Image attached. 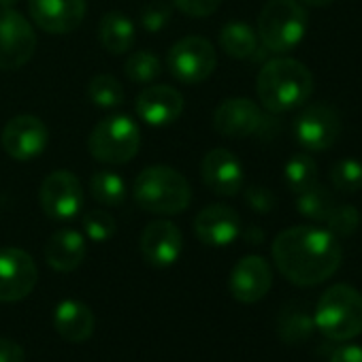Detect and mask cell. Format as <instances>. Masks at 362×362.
I'll use <instances>...</instances> for the list:
<instances>
[{
  "instance_id": "cell-25",
  "label": "cell",
  "mask_w": 362,
  "mask_h": 362,
  "mask_svg": "<svg viewBox=\"0 0 362 362\" xmlns=\"http://www.w3.org/2000/svg\"><path fill=\"white\" fill-rule=\"evenodd\" d=\"M334 205V194L326 186L317 184V181L296 194V211L313 222H324Z\"/></svg>"
},
{
  "instance_id": "cell-24",
  "label": "cell",
  "mask_w": 362,
  "mask_h": 362,
  "mask_svg": "<svg viewBox=\"0 0 362 362\" xmlns=\"http://www.w3.org/2000/svg\"><path fill=\"white\" fill-rule=\"evenodd\" d=\"M90 194L100 207H119L126 201V181L115 170H96L90 177Z\"/></svg>"
},
{
  "instance_id": "cell-7",
  "label": "cell",
  "mask_w": 362,
  "mask_h": 362,
  "mask_svg": "<svg viewBox=\"0 0 362 362\" xmlns=\"http://www.w3.org/2000/svg\"><path fill=\"white\" fill-rule=\"evenodd\" d=\"M166 66L181 83H203L214 75L218 54L211 41L203 37H184L168 49Z\"/></svg>"
},
{
  "instance_id": "cell-28",
  "label": "cell",
  "mask_w": 362,
  "mask_h": 362,
  "mask_svg": "<svg viewBox=\"0 0 362 362\" xmlns=\"http://www.w3.org/2000/svg\"><path fill=\"white\" fill-rule=\"evenodd\" d=\"M313 317H309L303 309H296V307H288L281 317H279V337L286 341V343H303L311 337V330H313Z\"/></svg>"
},
{
  "instance_id": "cell-16",
  "label": "cell",
  "mask_w": 362,
  "mask_h": 362,
  "mask_svg": "<svg viewBox=\"0 0 362 362\" xmlns=\"http://www.w3.org/2000/svg\"><path fill=\"white\" fill-rule=\"evenodd\" d=\"M273 286V269L262 256H245L241 258L228 279L230 294L235 300L243 305H254L262 300Z\"/></svg>"
},
{
  "instance_id": "cell-26",
  "label": "cell",
  "mask_w": 362,
  "mask_h": 362,
  "mask_svg": "<svg viewBox=\"0 0 362 362\" xmlns=\"http://www.w3.org/2000/svg\"><path fill=\"white\" fill-rule=\"evenodd\" d=\"M284 181L294 194L313 186L317 181V164L309 153H294L284 166Z\"/></svg>"
},
{
  "instance_id": "cell-5",
  "label": "cell",
  "mask_w": 362,
  "mask_h": 362,
  "mask_svg": "<svg viewBox=\"0 0 362 362\" xmlns=\"http://www.w3.org/2000/svg\"><path fill=\"white\" fill-rule=\"evenodd\" d=\"M307 33V11L296 0H271L258 16V41L273 52L294 49Z\"/></svg>"
},
{
  "instance_id": "cell-3",
  "label": "cell",
  "mask_w": 362,
  "mask_h": 362,
  "mask_svg": "<svg viewBox=\"0 0 362 362\" xmlns=\"http://www.w3.org/2000/svg\"><path fill=\"white\" fill-rule=\"evenodd\" d=\"M132 199L139 209L153 216L184 214L192 203L190 181L177 168L156 164L139 173L132 186Z\"/></svg>"
},
{
  "instance_id": "cell-18",
  "label": "cell",
  "mask_w": 362,
  "mask_h": 362,
  "mask_svg": "<svg viewBox=\"0 0 362 362\" xmlns=\"http://www.w3.org/2000/svg\"><path fill=\"white\" fill-rule=\"evenodd\" d=\"M260 107L250 98H226L214 113V128L228 139H245L256 134L262 124Z\"/></svg>"
},
{
  "instance_id": "cell-10",
  "label": "cell",
  "mask_w": 362,
  "mask_h": 362,
  "mask_svg": "<svg viewBox=\"0 0 362 362\" xmlns=\"http://www.w3.org/2000/svg\"><path fill=\"white\" fill-rule=\"evenodd\" d=\"M341 134V115L326 103L307 105L294 119V136L309 151H324Z\"/></svg>"
},
{
  "instance_id": "cell-19",
  "label": "cell",
  "mask_w": 362,
  "mask_h": 362,
  "mask_svg": "<svg viewBox=\"0 0 362 362\" xmlns=\"http://www.w3.org/2000/svg\"><path fill=\"white\" fill-rule=\"evenodd\" d=\"M194 233L205 245H230L241 235V216L228 205H209L194 218Z\"/></svg>"
},
{
  "instance_id": "cell-21",
  "label": "cell",
  "mask_w": 362,
  "mask_h": 362,
  "mask_svg": "<svg viewBox=\"0 0 362 362\" xmlns=\"http://www.w3.org/2000/svg\"><path fill=\"white\" fill-rule=\"evenodd\" d=\"M86 237L73 228L56 230L45 245V260L58 273H71L86 260Z\"/></svg>"
},
{
  "instance_id": "cell-22",
  "label": "cell",
  "mask_w": 362,
  "mask_h": 362,
  "mask_svg": "<svg viewBox=\"0 0 362 362\" xmlns=\"http://www.w3.org/2000/svg\"><path fill=\"white\" fill-rule=\"evenodd\" d=\"M98 41L111 56L128 54L136 41V26L128 16L111 11L98 24Z\"/></svg>"
},
{
  "instance_id": "cell-13",
  "label": "cell",
  "mask_w": 362,
  "mask_h": 362,
  "mask_svg": "<svg viewBox=\"0 0 362 362\" xmlns=\"http://www.w3.org/2000/svg\"><path fill=\"white\" fill-rule=\"evenodd\" d=\"M139 250L149 267L166 269L179 260L184 250V235L168 220H153L143 228Z\"/></svg>"
},
{
  "instance_id": "cell-11",
  "label": "cell",
  "mask_w": 362,
  "mask_h": 362,
  "mask_svg": "<svg viewBox=\"0 0 362 362\" xmlns=\"http://www.w3.org/2000/svg\"><path fill=\"white\" fill-rule=\"evenodd\" d=\"M39 269L33 256L20 247L0 250V303H20L35 290Z\"/></svg>"
},
{
  "instance_id": "cell-2",
  "label": "cell",
  "mask_w": 362,
  "mask_h": 362,
  "mask_svg": "<svg viewBox=\"0 0 362 362\" xmlns=\"http://www.w3.org/2000/svg\"><path fill=\"white\" fill-rule=\"evenodd\" d=\"M256 92L267 111L286 113L307 103L313 92V75L294 58H273L258 73Z\"/></svg>"
},
{
  "instance_id": "cell-35",
  "label": "cell",
  "mask_w": 362,
  "mask_h": 362,
  "mask_svg": "<svg viewBox=\"0 0 362 362\" xmlns=\"http://www.w3.org/2000/svg\"><path fill=\"white\" fill-rule=\"evenodd\" d=\"M222 0H173V5L188 18H209L220 9Z\"/></svg>"
},
{
  "instance_id": "cell-36",
  "label": "cell",
  "mask_w": 362,
  "mask_h": 362,
  "mask_svg": "<svg viewBox=\"0 0 362 362\" xmlns=\"http://www.w3.org/2000/svg\"><path fill=\"white\" fill-rule=\"evenodd\" d=\"M0 362H26L24 347L7 337H0Z\"/></svg>"
},
{
  "instance_id": "cell-9",
  "label": "cell",
  "mask_w": 362,
  "mask_h": 362,
  "mask_svg": "<svg viewBox=\"0 0 362 362\" xmlns=\"http://www.w3.org/2000/svg\"><path fill=\"white\" fill-rule=\"evenodd\" d=\"M86 192L79 177L71 170L49 173L39 190V203L47 218L56 222L73 220L83 209Z\"/></svg>"
},
{
  "instance_id": "cell-39",
  "label": "cell",
  "mask_w": 362,
  "mask_h": 362,
  "mask_svg": "<svg viewBox=\"0 0 362 362\" xmlns=\"http://www.w3.org/2000/svg\"><path fill=\"white\" fill-rule=\"evenodd\" d=\"M330 3L332 0H300V5H307V7H326Z\"/></svg>"
},
{
  "instance_id": "cell-31",
  "label": "cell",
  "mask_w": 362,
  "mask_h": 362,
  "mask_svg": "<svg viewBox=\"0 0 362 362\" xmlns=\"http://www.w3.org/2000/svg\"><path fill=\"white\" fill-rule=\"evenodd\" d=\"M326 230L332 233L334 237H349L358 230L360 226V211L354 205H334L330 214L324 220Z\"/></svg>"
},
{
  "instance_id": "cell-17",
  "label": "cell",
  "mask_w": 362,
  "mask_h": 362,
  "mask_svg": "<svg viewBox=\"0 0 362 362\" xmlns=\"http://www.w3.org/2000/svg\"><path fill=\"white\" fill-rule=\"evenodd\" d=\"M184 105L186 103L179 90L160 83L145 88L136 96L134 111L149 126H170L184 113Z\"/></svg>"
},
{
  "instance_id": "cell-4",
  "label": "cell",
  "mask_w": 362,
  "mask_h": 362,
  "mask_svg": "<svg viewBox=\"0 0 362 362\" xmlns=\"http://www.w3.org/2000/svg\"><path fill=\"white\" fill-rule=\"evenodd\" d=\"M313 324L330 341L356 339L362 332V294L347 284L330 286L317 300Z\"/></svg>"
},
{
  "instance_id": "cell-34",
  "label": "cell",
  "mask_w": 362,
  "mask_h": 362,
  "mask_svg": "<svg viewBox=\"0 0 362 362\" xmlns=\"http://www.w3.org/2000/svg\"><path fill=\"white\" fill-rule=\"evenodd\" d=\"M245 203L256 214H271L277 207V197L264 186H250L245 190Z\"/></svg>"
},
{
  "instance_id": "cell-8",
  "label": "cell",
  "mask_w": 362,
  "mask_h": 362,
  "mask_svg": "<svg viewBox=\"0 0 362 362\" xmlns=\"http://www.w3.org/2000/svg\"><path fill=\"white\" fill-rule=\"evenodd\" d=\"M37 35L33 24L13 7H0V71H16L33 60Z\"/></svg>"
},
{
  "instance_id": "cell-37",
  "label": "cell",
  "mask_w": 362,
  "mask_h": 362,
  "mask_svg": "<svg viewBox=\"0 0 362 362\" xmlns=\"http://www.w3.org/2000/svg\"><path fill=\"white\" fill-rule=\"evenodd\" d=\"M328 362H362V347L360 345H343L332 351Z\"/></svg>"
},
{
  "instance_id": "cell-29",
  "label": "cell",
  "mask_w": 362,
  "mask_h": 362,
  "mask_svg": "<svg viewBox=\"0 0 362 362\" xmlns=\"http://www.w3.org/2000/svg\"><path fill=\"white\" fill-rule=\"evenodd\" d=\"M124 73L132 83H151L160 77L162 73V62L158 60L156 54L143 49L134 52L126 58L124 62Z\"/></svg>"
},
{
  "instance_id": "cell-33",
  "label": "cell",
  "mask_w": 362,
  "mask_h": 362,
  "mask_svg": "<svg viewBox=\"0 0 362 362\" xmlns=\"http://www.w3.org/2000/svg\"><path fill=\"white\" fill-rule=\"evenodd\" d=\"M170 13H173L170 5L162 3V0H156V3H149L141 9V26L147 33H158L168 24Z\"/></svg>"
},
{
  "instance_id": "cell-14",
  "label": "cell",
  "mask_w": 362,
  "mask_h": 362,
  "mask_svg": "<svg viewBox=\"0 0 362 362\" xmlns=\"http://www.w3.org/2000/svg\"><path fill=\"white\" fill-rule=\"evenodd\" d=\"M86 0H28V13L47 35H69L86 20Z\"/></svg>"
},
{
  "instance_id": "cell-12",
  "label": "cell",
  "mask_w": 362,
  "mask_h": 362,
  "mask_svg": "<svg viewBox=\"0 0 362 362\" xmlns=\"http://www.w3.org/2000/svg\"><path fill=\"white\" fill-rule=\"evenodd\" d=\"M49 143V130L45 122L37 115H16L11 117L3 134H0V145L7 151L9 158L28 162L39 158Z\"/></svg>"
},
{
  "instance_id": "cell-20",
  "label": "cell",
  "mask_w": 362,
  "mask_h": 362,
  "mask_svg": "<svg viewBox=\"0 0 362 362\" xmlns=\"http://www.w3.org/2000/svg\"><path fill=\"white\" fill-rule=\"evenodd\" d=\"M94 311L77 298H64L54 309V328L69 343L88 341L94 334Z\"/></svg>"
},
{
  "instance_id": "cell-6",
  "label": "cell",
  "mask_w": 362,
  "mask_h": 362,
  "mask_svg": "<svg viewBox=\"0 0 362 362\" xmlns=\"http://www.w3.org/2000/svg\"><path fill=\"white\" fill-rule=\"evenodd\" d=\"M141 147V130L128 115H109L100 119L90 136L88 149L94 160L105 164H126Z\"/></svg>"
},
{
  "instance_id": "cell-30",
  "label": "cell",
  "mask_w": 362,
  "mask_h": 362,
  "mask_svg": "<svg viewBox=\"0 0 362 362\" xmlns=\"http://www.w3.org/2000/svg\"><path fill=\"white\" fill-rule=\"evenodd\" d=\"M330 184L343 194H354L362 190V162L356 158L339 160L330 166Z\"/></svg>"
},
{
  "instance_id": "cell-1",
  "label": "cell",
  "mask_w": 362,
  "mask_h": 362,
  "mask_svg": "<svg viewBox=\"0 0 362 362\" xmlns=\"http://www.w3.org/2000/svg\"><path fill=\"white\" fill-rule=\"evenodd\" d=\"M277 271L294 286H317L330 279L343 260L337 237L315 226H294L279 233L271 247Z\"/></svg>"
},
{
  "instance_id": "cell-32",
  "label": "cell",
  "mask_w": 362,
  "mask_h": 362,
  "mask_svg": "<svg viewBox=\"0 0 362 362\" xmlns=\"http://www.w3.org/2000/svg\"><path fill=\"white\" fill-rule=\"evenodd\" d=\"M115 230H117L115 218L105 209H90L83 216V233L94 243H105L113 239Z\"/></svg>"
},
{
  "instance_id": "cell-23",
  "label": "cell",
  "mask_w": 362,
  "mask_h": 362,
  "mask_svg": "<svg viewBox=\"0 0 362 362\" xmlns=\"http://www.w3.org/2000/svg\"><path fill=\"white\" fill-rule=\"evenodd\" d=\"M220 45L226 56L247 60L258 52V33L243 22H228L220 30Z\"/></svg>"
},
{
  "instance_id": "cell-38",
  "label": "cell",
  "mask_w": 362,
  "mask_h": 362,
  "mask_svg": "<svg viewBox=\"0 0 362 362\" xmlns=\"http://www.w3.org/2000/svg\"><path fill=\"white\" fill-rule=\"evenodd\" d=\"M241 233H243V230H241ZM243 237H245V241H247V243H252V245H258V243H262V239H264L262 230H260V228H256V226H250V228L243 233Z\"/></svg>"
},
{
  "instance_id": "cell-27",
  "label": "cell",
  "mask_w": 362,
  "mask_h": 362,
  "mask_svg": "<svg viewBox=\"0 0 362 362\" xmlns=\"http://www.w3.org/2000/svg\"><path fill=\"white\" fill-rule=\"evenodd\" d=\"M86 94H88L90 103L98 109H117L124 103L122 83L109 73L94 75L86 88Z\"/></svg>"
},
{
  "instance_id": "cell-15",
  "label": "cell",
  "mask_w": 362,
  "mask_h": 362,
  "mask_svg": "<svg viewBox=\"0 0 362 362\" xmlns=\"http://www.w3.org/2000/svg\"><path fill=\"white\" fill-rule=\"evenodd\" d=\"M201 177L203 184L218 197H237L245 184L241 160L224 147H216L205 153L201 162Z\"/></svg>"
},
{
  "instance_id": "cell-40",
  "label": "cell",
  "mask_w": 362,
  "mask_h": 362,
  "mask_svg": "<svg viewBox=\"0 0 362 362\" xmlns=\"http://www.w3.org/2000/svg\"><path fill=\"white\" fill-rule=\"evenodd\" d=\"M20 0H0V7H16Z\"/></svg>"
}]
</instances>
